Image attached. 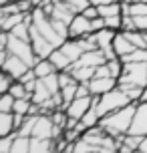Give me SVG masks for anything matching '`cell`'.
I'll use <instances>...</instances> for the list:
<instances>
[{
    "label": "cell",
    "mask_w": 147,
    "mask_h": 153,
    "mask_svg": "<svg viewBox=\"0 0 147 153\" xmlns=\"http://www.w3.org/2000/svg\"><path fill=\"white\" fill-rule=\"evenodd\" d=\"M67 71L77 79L79 83H89L95 76V67H77V65H71Z\"/></svg>",
    "instance_id": "obj_14"
},
{
    "label": "cell",
    "mask_w": 147,
    "mask_h": 153,
    "mask_svg": "<svg viewBox=\"0 0 147 153\" xmlns=\"http://www.w3.org/2000/svg\"><path fill=\"white\" fill-rule=\"evenodd\" d=\"M39 115H40V113H39ZM39 115H26V117H24V121H22V125L16 129V135H22V137H32V129H34V125H36Z\"/></svg>",
    "instance_id": "obj_17"
},
{
    "label": "cell",
    "mask_w": 147,
    "mask_h": 153,
    "mask_svg": "<svg viewBox=\"0 0 147 153\" xmlns=\"http://www.w3.org/2000/svg\"><path fill=\"white\" fill-rule=\"evenodd\" d=\"M91 28H93V32H99V30H103V28H107L105 18H103V16H97V18H93V20H91Z\"/></svg>",
    "instance_id": "obj_32"
},
{
    "label": "cell",
    "mask_w": 147,
    "mask_h": 153,
    "mask_svg": "<svg viewBox=\"0 0 147 153\" xmlns=\"http://www.w3.org/2000/svg\"><path fill=\"white\" fill-rule=\"evenodd\" d=\"M14 97L10 95V93H2L0 95V111H4V113H12V109H14Z\"/></svg>",
    "instance_id": "obj_26"
},
{
    "label": "cell",
    "mask_w": 147,
    "mask_h": 153,
    "mask_svg": "<svg viewBox=\"0 0 147 153\" xmlns=\"http://www.w3.org/2000/svg\"><path fill=\"white\" fill-rule=\"evenodd\" d=\"M133 153H139V151H133Z\"/></svg>",
    "instance_id": "obj_41"
},
{
    "label": "cell",
    "mask_w": 147,
    "mask_h": 153,
    "mask_svg": "<svg viewBox=\"0 0 147 153\" xmlns=\"http://www.w3.org/2000/svg\"><path fill=\"white\" fill-rule=\"evenodd\" d=\"M89 32H93L91 20H89L85 14H75L73 22L69 24V36L71 38H83V36H87Z\"/></svg>",
    "instance_id": "obj_8"
},
{
    "label": "cell",
    "mask_w": 147,
    "mask_h": 153,
    "mask_svg": "<svg viewBox=\"0 0 147 153\" xmlns=\"http://www.w3.org/2000/svg\"><path fill=\"white\" fill-rule=\"evenodd\" d=\"M6 51L10 54L20 56V59H22L28 67H34V65H36V61H39V56H36V53H34L30 40H22V38H16V36H12V34H8Z\"/></svg>",
    "instance_id": "obj_3"
},
{
    "label": "cell",
    "mask_w": 147,
    "mask_h": 153,
    "mask_svg": "<svg viewBox=\"0 0 147 153\" xmlns=\"http://www.w3.org/2000/svg\"><path fill=\"white\" fill-rule=\"evenodd\" d=\"M32 69H34V73H36V76H39V79L48 76V75H53V73H59V69L54 67V62L50 61V59H39V61H36V65H34Z\"/></svg>",
    "instance_id": "obj_15"
},
{
    "label": "cell",
    "mask_w": 147,
    "mask_h": 153,
    "mask_svg": "<svg viewBox=\"0 0 147 153\" xmlns=\"http://www.w3.org/2000/svg\"><path fill=\"white\" fill-rule=\"evenodd\" d=\"M105 24H107V28H113V30H121V26H123V14L107 16V18H105Z\"/></svg>",
    "instance_id": "obj_30"
},
{
    "label": "cell",
    "mask_w": 147,
    "mask_h": 153,
    "mask_svg": "<svg viewBox=\"0 0 147 153\" xmlns=\"http://www.w3.org/2000/svg\"><path fill=\"white\" fill-rule=\"evenodd\" d=\"M135 109H137V103H131V105H127V107L117 109L113 113L101 117L99 125L107 131L109 135H113V137H123V135L129 133V129H131V125H133Z\"/></svg>",
    "instance_id": "obj_1"
},
{
    "label": "cell",
    "mask_w": 147,
    "mask_h": 153,
    "mask_svg": "<svg viewBox=\"0 0 147 153\" xmlns=\"http://www.w3.org/2000/svg\"><path fill=\"white\" fill-rule=\"evenodd\" d=\"M69 6L75 14H81V12H85V8L91 6V0H69Z\"/></svg>",
    "instance_id": "obj_28"
},
{
    "label": "cell",
    "mask_w": 147,
    "mask_h": 153,
    "mask_svg": "<svg viewBox=\"0 0 147 153\" xmlns=\"http://www.w3.org/2000/svg\"><path fill=\"white\" fill-rule=\"evenodd\" d=\"M117 85H119V81L113 79V76H93L89 81V91H91L93 97H101L103 93L115 89Z\"/></svg>",
    "instance_id": "obj_7"
},
{
    "label": "cell",
    "mask_w": 147,
    "mask_h": 153,
    "mask_svg": "<svg viewBox=\"0 0 147 153\" xmlns=\"http://www.w3.org/2000/svg\"><path fill=\"white\" fill-rule=\"evenodd\" d=\"M135 30H147V16H133Z\"/></svg>",
    "instance_id": "obj_33"
},
{
    "label": "cell",
    "mask_w": 147,
    "mask_h": 153,
    "mask_svg": "<svg viewBox=\"0 0 147 153\" xmlns=\"http://www.w3.org/2000/svg\"><path fill=\"white\" fill-rule=\"evenodd\" d=\"M12 83H14V79L8 75L6 71L0 69V95H2V93H8V89H10Z\"/></svg>",
    "instance_id": "obj_29"
},
{
    "label": "cell",
    "mask_w": 147,
    "mask_h": 153,
    "mask_svg": "<svg viewBox=\"0 0 147 153\" xmlns=\"http://www.w3.org/2000/svg\"><path fill=\"white\" fill-rule=\"evenodd\" d=\"M95 103H97V97H93V95H87V97H75V99L65 107V113L69 115L71 119L81 121V119H83V115L93 107Z\"/></svg>",
    "instance_id": "obj_5"
},
{
    "label": "cell",
    "mask_w": 147,
    "mask_h": 153,
    "mask_svg": "<svg viewBox=\"0 0 147 153\" xmlns=\"http://www.w3.org/2000/svg\"><path fill=\"white\" fill-rule=\"evenodd\" d=\"M113 46H115V53L119 54V56H123V54L127 53H131L135 46L131 45V40L127 38V34H125L123 30H119L115 34V38H113Z\"/></svg>",
    "instance_id": "obj_12"
},
{
    "label": "cell",
    "mask_w": 147,
    "mask_h": 153,
    "mask_svg": "<svg viewBox=\"0 0 147 153\" xmlns=\"http://www.w3.org/2000/svg\"><path fill=\"white\" fill-rule=\"evenodd\" d=\"M119 87L129 95V99H131L133 103H139L141 93H143V87H137V85H131V83H119Z\"/></svg>",
    "instance_id": "obj_24"
},
{
    "label": "cell",
    "mask_w": 147,
    "mask_h": 153,
    "mask_svg": "<svg viewBox=\"0 0 147 153\" xmlns=\"http://www.w3.org/2000/svg\"><path fill=\"white\" fill-rule=\"evenodd\" d=\"M56 2H69V0H56Z\"/></svg>",
    "instance_id": "obj_40"
},
{
    "label": "cell",
    "mask_w": 147,
    "mask_h": 153,
    "mask_svg": "<svg viewBox=\"0 0 147 153\" xmlns=\"http://www.w3.org/2000/svg\"><path fill=\"white\" fill-rule=\"evenodd\" d=\"M131 16H147V2H129Z\"/></svg>",
    "instance_id": "obj_27"
},
{
    "label": "cell",
    "mask_w": 147,
    "mask_h": 153,
    "mask_svg": "<svg viewBox=\"0 0 147 153\" xmlns=\"http://www.w3.org/2000/svg\"><path fill=\"white\" fill-rule=\"evenodd\" d=\"M14 137H16V133L6 135V137H0V153H10L12 143H14Z\"/></svg>",
    "instance_id": "obj_31"
},
{
    "label": "cell",
    "mask_w": 147,
    "mask_h": 153,
    "mask_svg": "<svg viewBox=\"0 0 147 153\" xmlns=\"http://www.w3.org/2000/svg\"><path fill=\"white\" fill-rule=\"evenodd\" d=\"M10 153H30V137H22V135H16L14 143Z\"/></svg>",
    "instance_id": "obj_20"
},
{
    "label": "cell",
    "mask_w": 147,
    "mask_h": 153,
    "mask_svg": "<svg viewBox=\"0 0 147 153\" xmlns=\"http://www.w3.org/2000/svg\"><path fill=\"white\" fill-rule=\"evenodd\" d=\"M133 2H147V0H133Z\"/></svg>",
    "instance_id": "obj_39"
},
{
    "label": "cell",
    "mask_w": 147,
    "mask_h": 153,
    "mask_svg": "<svg viewBox=\"0 0 147 153\" xmlns=\"http://www.w3.org/2000/svg\"><path fill=\"white\" fill-rule=\"evenodd\" d=\"M99 121H101V115H99V111H97L95 105L89 109V111L83 115V119H81V123L85 125L87 129H91V127H95V125H99Z\"/></svg>",
    "instance_id": "obj_23"
},
{
    "label": "cell",
    "mask_w": 147,
    "mask_h": 153,
    "mask_svg": "<svg viewBox=\"0 0 147 153\" xmlns=\"http://www.w3.org/2000/svg\"><path fill=\"white\" fill-rule=\"evenodd\" d=\"M8 93L14 97V99H30L32 95H30V91L26 89V85L24 83H20V81H14V83L10 85V89H8Z\"/></svg>",
    "instance_id": "obj_19"
},
{
    "label": "cell",
    "mask_w": 147,
    "mask_h": 153,
    "mask_svg": "<svg viewBox=\"0 0 147 153\" xmlns=\"http://www.w3.org/2000/svg\"><path fill=\"white\" fill-rule=\"evenodd\" d=\"M16 133V123H14V113H4L0 111V137H6Z\"/></svg>",
    "instance_id": "obj_13"
},
{
    "label": "cell",
    "mask_w": 147,
    "mask_h": 153,
    "mask_svg": "<svg viewBox=\"0 0 147 153\" xmlns=\"http://www.w3.org/2000/svg\"><path fill=\"white\" fill-rule=\"evenodd\" d=\"M48 59H50V61L54 62V67H56V69H59V71H67V69H69V67H71V65H73V62H71L69 59L65 56V53H62L61 48H56V51H54V53L50 54Z\"/></svg>",
    "instance_id": "obj_21"
},
{
    "label": "cell",
    "mask_w": 147,
    "mask_h": 153,
    "mask_svg": "<svg viewBox=\"0 0 147 153\" xmlns=\"http://www.w3.org/2000/svg\"><path fill=\"white\" fill-rule=\"evenodd\" d=\"M95 76H111V73H109V67H107V62L95 69Z\"/></svg>",
    "instance_id": "obj_35"
},
{
    "label": "cell",
    "mask_w": 147,
    "mask_h": 153,
    "mask_svg": "<svg viewBox=\"0 0 147 153\" xmlns=\"http://www.w3.org/2000/svg\"><path fill=\"white\" fill-rule=\"evenodd\" d=\"M81 14H85L89 20H93V18H97L99 16V6H95V4H91L89 8H85V12H81Z\"/></svg>",
    "instance_id": "obj_34"
},
{
    "label": "cell",
    "mask_w": 147,
    "mask_h": 153,
    "mask_svg": "<svg viewBox=\"0 0 147 153\" xmlns=\"http://www.w3.org/2000/svg\"><path fill=\"white\" fill-rule=\"evenodd\" d=\"M119 83H131L137 87H147V62H123V75Z\"/></svg>",
    "instance_id": "obj_4"
},
{
    "label": "cell",
    "mask_w": 147,
    "mask_h": 153,
    "mask_svg": "<svg viewBox=\"0 0 147 153\" xmlns=\"http://www.w3.org/2000/svg\"><path fill=\"white\" fill-rule=\"evenodd\" d=\"M107 62V56L105 53L101 51V48H93V51H87V53L81 54V59L77 62H73V65H77V67H101V65H105Z\"/></svg>",
    "instance_id": "obj_10"
},
{
    "label": "cell",
    "mask_w": 147,
    "mask_h": 153,
    "mask_svg": "<svg viewBox=\"0 0 147 153\" xmlns=\"http://www.w3.org/2000/svg\"><path fill=\"white\" fill-rule=\"evenodd\" d=\"M107 67H109L111 76L119 81V76L123 75V61H121L119 56H117V59H111V61H107Z\"/></svg>",
    "instance_id": "obj_25"
},
{
    "label": "cell",
    "mask_w": 147,
    "mask_h": 153,
    "mask_svg": "<svg viewBox=\"0 0 147 153\" xmlns=\"http://www.w3.org/2000/svg\"><path fill=\"white\" fill-rule=\"evenodd\" d=\"M0 69L6 71V73L12 76L14 81H18V79H20V76H22L26 71L30 69V67H28V65H26V62H24L20 56H16V54H10V53H8V56L4 59V62L0 65Z\"/></svg>",
    "instance_id": "obj_6"
},
{
    "label": "cell",
    "mask_w": 147,
    "mask_h": 153,
    "mask_svg": "<svg viewBox=\"0 0 147 153\" xmlns=\"http://www.w3.org/2000/svg\"><path fill=\"white\" fill-rule=\"evenodd\" d=\"M32 105H34V103H32V99H16V101H14V109H12V113L26 117V115H30Z\"/></svg>",
    "instance_id": "obj_22"
},
{
    "label": "cell",
    "mask_w": 147,
    "mask_h": 153,
    "mask_svg": "<svg viewBox=\"0 0 147 153\" xmlns=\"http://www.w3.org/2000/svg\"><path fill=\"white\" fill-rule=\"evenodd\" d=\"M123 62H147V48H133L131 53L119 56Z\"/></svg>",
    "instance_id": "obj_18"
},
{
    "label": "cell",
    "mask_w": 147,
    "mask_h": 153,
    "mask_svg": "<svg viewBox=\"0 0 147 153\" xmlns=\"http://www.w3.org/2000/svg\"><path fill=\"white\" fill-rule=\"evenodd\" d=\"M119 2H133V0H119Z\"/></svg>",
    "instance_id": "obj_38"
},
{
    "label": "cell",
    "mask_w": 147,
    "mask_h": 153,
    "mask_svg": "<svg viewBox=\"0 0 147 153\" xmlns=\"http://www.w3.org/2000/svg\"><path fill=\"white\" fill-rule=\"evenodd\" d=\"M129 133L133 135H147V103H137L135 109V117H133V125Z\"/></svg>",
    "instance_id": "obj_9"
},
{
    "label": "cell",
    "mask_w": 147,
    "mask_h": 153,
    "mask_svg": "<svg viewBox=\"0 0 147 153\" xmlns=\"http://www.w3.org/2000/svg\"><path fill=\"white\" fill-rule=\"evenodd\" d=\"M135 48H147V30H123Z\"/></svg>",
    "instance_id": "obj_16"
},
{
    "label": "cell",
    "mask_w": 147,
    "mask_h": 153,
    "mask_svg": "<svg viewBox=\"0 0 147 153\" xmlns=\"http://www.w3.org/2000/svg\"><path fill=\"white\" fill-rule=\"evenodd\" d=\"M111 2H119V0H91V4H95V6H103V4H111Z\"/></svg>",
    "instance_id": "obj_37"
},
{
    "label": "cell",
    "mask_w": 147,
    "mask_h": 153,
    "mask_svg": "<svg viewBox=\"0 0 147 153\" xmlns=\"http://www.w3.org/2000/svg\"><path fill=\"white\" fill-rule=\"evenodd\" d=\"M113 153H119V151H113Z\"/></svg>",
    "instance_id": "obj_42"
},
{
    "label": "cell",
    "mask_w": 147,
    "mask_h": 153,
    "mask_svg": "<svg viewBox=\"0 0 147 153\" xmlns=\"http://www.w3.org/2000/svg\"><path fill=\"white\" fill-rule=\"evenodd\" d=\"M30 153H56V141L30 137Z\"/></svg>",
    "instance_id": "obj_11"
},
{
    "label": "cell",
    "mask_w": 147,
    "mask_h": 153,
    "mask_svg": "<svg viewBox=\"0 0 147 153\" xmlns=\"http://www.w3.org/2000/svg\"><path fill=\"white\" fill-rule=\"evenodd\" d=\"M139 153H147V135H143V139H141L139 143V149H137Z\"/></svg>",
    "instance_id": "obj_36"
},
{
    "label": "cell",
    "mask_w": 147,
    "mask_h": 153,
    "mask_svg": "<svg viewBox=\"0 0 147 153\" xmlns=\"http://www.w3.org/2000/svg\"><path fill=\"white\" fill-rule=\"evenodd\" d=\"M131 103L133 101L129 99V95L117 85L115 89H111V91L103 93L101 97H97L95 107H97L101 117H105V115L113 113V111H117V109H121V107H127V105H131Z\"/></svg>",
    "instance_id": "obj_2"
}]
</instances>
